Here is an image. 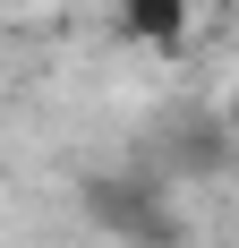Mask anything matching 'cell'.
<instances>
[{"label":"cell","instance_id":"cell-5","mask_svg":"<svg viewBox=\"0 0 239 248\" xmlns=\"http://www.w3.org/2000/svg\"><path fill=\"white\" fill-rule=\"evenodd\" d=\"M9 9H43V0H9Z\"/></svg>","mask_w":239,"mask_h":248},{"label":"cell","instance_id":"cell-1","mask_svg":"<svg viewBox=\"0 0 239 248\" xmlns=\"http://www.w3.org/2000/svg\"><path fill=\"white\" fill-rule=\"evenodd\" d=\"M77 214L120 248H188V223H179V205L154 171L137 163H111V171H86L77 180Z\"/></svg>","mask_w":239,"mask_h":248},{"label":"cell","instance_id":"cell-4","mask_svg":"<svg viewBox=\"0 0 239 248\" xmlns=\"http://www.w3.org/2000/svg\"><path fill=\"white\" fill-rule=\"evenodd\" d=\"M222 128H231V137H239V86H231V94H222Z\"/></svg>","mask_w":239,"mask_h":248},{"label":"cell","instance_id":"cell-3","mask_svg":"<svg viewBox=\"0 0 239 248\" xmlns=\"http://www.w3.org/2000/svg\"><path fill=\"white\" fill-rule=\"evenodd\" d=\"M231 154H239V137L222 128V111L171 128V171H205V180H214V171H231Z\"/></svg>","mask_w":239,"mask_h":248},{"label":"cell","instance_id":"cell-2","mask_svg":"<svg viewBox=\"0 0 239 248\" xmlns=\"http://www.w3.org/2000/svg\"><path fill=\"white\" fill-rule=\"evenodd\" d=\"M120 34L137 51H179L188 43V26H196V0H120Z\"/></svg>","mask_w":239,"mask_h":248}]
</instances>
